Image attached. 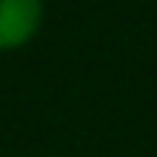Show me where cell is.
Wrapping results in <instances>:
<instances>
[{"label": "cell", "mask_w": 157, "mask_h": 157, "mask_svg": "<svg viewBox=\"0 0 157 157\" xmlns=\"http://www.w3.org/2000/svg\"><path fill=\"white\" fill-rule=\"evenodd\" d=\"M45 0H0V52H16L39 35Z\"/></svg>", "instance_id": "cell-1"}]
</instances>
